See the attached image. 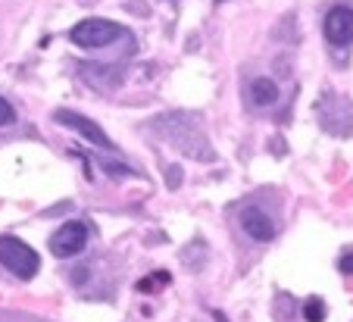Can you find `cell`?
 Returning a JSON list of instances; mask_svg holds the SVG:
<instances>
[{
  "mask_svg": "<svg viewBox=\"0 0 353 322\" xmlns=\"http://www.w3.org/2000/svg\"><path fill=\"white\" fill-rule=\"evenodd\" d=\"M0 266H7L16 279H26L28 282V279L38 275L41 260L26 241H19V238H13V235H3L0 238Z\"/></svg>",
  "mask_w": 353,
  "mask_h": 322,
  "instance_id": "1",
  "label": "cell"
},
{
  "mask_svg": "<svg viewBox=\"0 0 353 322\" xmlns=\"http://www.w3.org/2000/svg\"><path fill=\"white\" fill-rule=\"evenodd\" d=\"M122 34H125V28L110 19H81L79 26L69 32V41L79 44V48H107V44L119 41Z\"/></svg>",
  "mask_w": 353,
  "mask_h": 322,
  "instance_id": "2",
  "label": "cell"
},
{
  "mask_svg": "<svg viewBox=\"0 0 353 322\" xmlns=\"http://www.w3.org/2000/svg\"><path fill=\"white\" fill-rule=\"evenodd\" d=\"M88 248V228L81 222H66L50 235V254L69 260V256H79Z\"/></svg>",
  "mask_w": 353,
  "mask_h": 322,
  "instance_id": "3",
  "label": "cell"
},
{
  "mask_svg": "<svg viewBox=\"0 0 353 322\" xmlns=\"http://www.w3.org/2000/svg\"><path fill=\"white\" fill-rule=\"evenodd\" d=\"M322 32H325V41L334 44V48H350L353 44V7L350 3H341V7H332L322 22Z\"/></svg>",
  "mask_w": 353,
  "mask_h": 322,
  "instance_id": "4",
  "label": "cell"
},
{
  "mask_svg": "<svg viewBox=\"0 0 353 322\" xmlns=\"http://www.w3.org/2000/svg\"><path fill=\"white\" fill-rule=\"evenodd\" d=\"M60 125H66V128H72V132H79L85 141H91V144H97V148H103V150H113V141L107 138V132L97 125V122H91L88 116H81V113H72V110H57V116H54Z\"/></svg>",
  "mask_w": 353,
  "mask_h": 322,
  "instance_id": "5",
  "label": "cell"
},
{
  "mask_svg": "<svg viewBox=\"0 0 353 322\" xmlns=\"http://www.w3.org/2000/svg\"><path fill=\"white\" fill-rule=\"evenodd\" d=\"M241 225H244L247 235L254 238V241H260V244H266V241L275 238L272 219H269V213H263L260 207H247L244 213H241Z\"/></svg>",
  "mask_w": 353,
  "mask_h": 322,
  "instance_id": "6",
  "label": "cell"
},
{
  "mask_svg": "<svg viewBox=\"0 0 353 322\" xmlns=\"http://www.w3.org/2000/svg\"><path fill=\"white\" fill-rule=\"evenodd\" d=\"M275 101H279V85L272 79L260 75V79L250 81V103L254 107H272Z\"/></svg>",
  "mask_w": 353,
  "mask_h": 322,
  "instance_id": "7",
  "label": "cell"
},
{
  "mask_svg": "<svg viewBox=\"0 0 353 322\" xmlns=\"http://www.w3.org/2000/svg\"><path fill=\"white\" fill-rule=\"evenodd\" d=\"M325 301H319V297H307V303H303V319L307 322H325Z\"/></svg>",
  "mask_w": 353,
  "mask_h": 322,
  "instance_id": "8",
  "label": "cell"
},
{
  "mask_svg": "<svg viewBox=\"0 0 353 322\" xmlns=\"http://www.w3.org/2000/svg\"><path fill=\"white\" fill-rule=\"evenodd\" d=\"M13 122H16V110L0 97V125H13Z\"/></svg>",
  "mask_w": 353,
  "mask_h": 322,
  "instance_id": "9",
  "label": "cell"
},
{
  "mask_svg": "<svg viewBox=\"0 0 353 322\" xmlns=\"http://www.w3.org/2000/svg\"><path fill=\"white\" fill-rule=\"evenodd\" d=\"M166 282H169V275L160 272V275H154V279H144V282H138V291H150L154 285H166Z\"/></svg>",
  "mask_w": 353,
  "mask_h": 322,
  "instance_id": "10",
  "label": "cell"
},
{
  "mask_svg": "<svg viewBox=\"0 0 353 322\" xmlns=\"http://www.w3.org/2000/svg\"><path fill=\"white\" fill-rule=\"evenodd\" d=\"M341 272H344V275H353V254H344V256H341Z\"/></svg>",
  "mask_w": 353,
  "mask_h": 322,
  "instance_id": "11",
  "label": "cell"
}]
</instances>
